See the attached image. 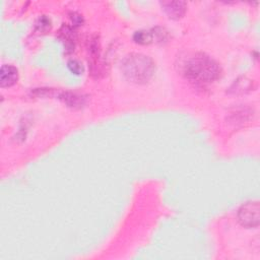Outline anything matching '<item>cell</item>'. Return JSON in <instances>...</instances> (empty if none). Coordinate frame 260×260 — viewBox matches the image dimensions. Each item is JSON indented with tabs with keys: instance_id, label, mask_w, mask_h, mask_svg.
Here are the masks:
<instances>
[{
	"instance_id": "cell-8",
	"label": "cell",
	"mask_w": 260,
	"mask_h": 260,
	"mask_svg": "<svg viewBox=\"0 0 260 260\" xmlns=\"http://www.w3.org/2000/svg\"><path fill=\"white\" fill-rule=\"evenodd\" d=\"M51 27V20L50 18L42 15L36 21V29L40 32H46Z\"/></svg>"
},
{
	"instance_id": "cell-4",
	"label": "cell",
	"mask_w": 260,
	"mask_h": 260,
	"mask_svg": "<svg viewBox=\"0 0 260 260\" xmlns=\"http://www.w3.org/2000/svg\"><path fill=\"white\" fill-rule=\"evenodd\" d=\"M167 38V31L164 28H152V29H141L137 30L134 36L133 40L140 45H147L152 42H162Z\"/></svg>"
},
{
	"instance_id": "cell-1",
	"label": "cell",
	"mask_w": 260,
	"mask_h": 260,
	"mask_svg": "<svg viewBox=\"0 0 260 260\" xmlns=\"http://www.w3.org/2000/svg\"><path fill=\"white\" fill-rule=\"evenodd\" d=\"M183 73L191 82L203 85L215 81L220 76L221 69L208 55L195 53L184 61Z\"/></svg>"
},
{
	"instance_id": "cell-2",
	"label": "cell",
	"mask_w": 260,
	"mask_h": 260,
	"mask_svg": "<svg viewBox=\"0 0 260 260\" xmlns=\"http://www.w3.org/2000/svg\"><path fill=\"white\" fill-rule=\"evenodd\" d=\"M121 69L128 80L135 83H145L152 77L155 65L148 56L132 53L124 58Z\"/></svg>"
},
{
	"instance_id": "cell-10",
	"label": "cell",
	"mask_w": 260,
	"mask_h": 260,
	"mask_svg": "<svg viewBox=\"0 0 260 260\" xmlns=\"http://www.w3.org/2000/svg\"><path fill=\"white\" fill-rule=\"evenodd\" d=\"M70 18H71V21H72L73 25H80V24L82 23V17H81V15L78 14V13H76V12L71 13Z\"/></svg>"
},
{
	"instance_id": "cell-6",
	"label": "cell",
	"mask_w": 260,
	"mask_h": 260,
	"mask_svg": "<svg viewBox=\"0 0 260 260\" xmlns=\"http://www.w3.org/2000/svg\"><path fill=\"white\" fill-rule=\"evenodd\" d=\"M161 7L168 16L174 19L182 17L186 11V3L183 1H164Z\"/></svg>"
},
{
	"instance_id": "cell-9",
	"label": "cell",
	"mask_w": 260,
	"mask_h": 260,
	"mask_svg": "<svg viewBox=\"0 0 260 260\" xmlns=\"http://www.w3.org/2000/svg\"><path fill=\"white\" fill-rule=\"evenodd\" d=\"M68 69L70 70V72H72L75 75H80L83 73V65L80 61L76 60V59H71L68 61L67 63Z\"/></svg>"
},
{
	"instance_id": "cell-5",
	"label": "cell",
	"mask_w": 260,
	"mask_h": 260,
	"mask_svg": "<svg viewBox=\"0 0 260 260\" xmlns=\"http://www.w3.org/2000/svg\"><path fill=\"white\" fill-rule=\"evenodd\" d=\"M18 79V70L12 65H2L0 69V85L1 87L11 86Z\"/></svg>"
},
{
	"instance_id": "cell-3",
	"label": "cell",
	"mask_w": 260,
	"mask_h": 260,
	"mask_svg": "<svg viewBox=\"0 0 260 260\" xmlns=\"http://www.w3.org/2000/svg\"><path fill=\"white\" fill-rule=\"evenodd\" d=\"M238 218L242 225L246 228H255L259 224V203L250 201L242 205L238 212Z\"/></svg>"
},
{
	"instance_id": "cell-7",
	"label": "cell",
	"mask_w": 260,
	"mask_h": 260,
	"mask_svg": "<svg viewBox=\"0 0 260 260\" xmlns=\"http://www.w3.org/2000/svg\"><path fill=\"white\" fill-rule=\"evenodd\" d=\"M60 37L65 45V48L72 51L74 48V42L76 40V35L73 27L64 24L60 29Z\"/></svg>"
}]
</instances>
